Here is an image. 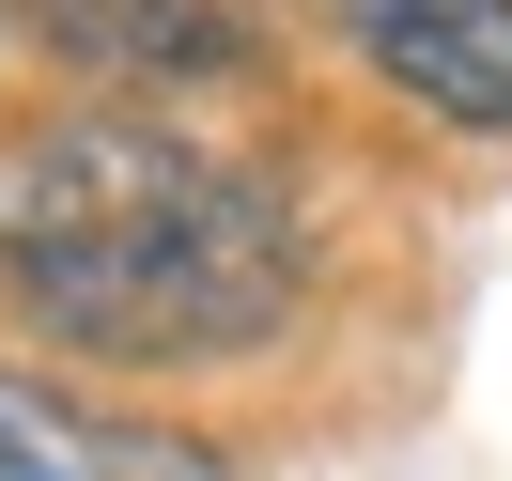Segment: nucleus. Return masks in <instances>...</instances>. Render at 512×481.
<instances>
[{
    "instance_id": "obj_1",
    "label": "nucleus",
    "mask_w": 512,
    "mask_h": 481,
    "mask_svg": "<svg viewBox=\"0 0 512 481\" xmlns=\"http://www.w3.org/2000/svg\"><path fill=\"white\" fill-rule=\"evenodd\" d=\"M311 233L249 156L171 109L78 94L0 140V311L78 373H202L295 326Z\"/></svg>"
},
{
    "instance_id": "obj_2",
    "label": "nucleus",
    "mask_w": 512,
    "mask_h": 481,
    "mask_svg": "<svg viewBox=\"0 0 512 481\" xmlns=\"http://www.w3.org/2000/svg\"><path fill=\"white\" fill-rule=\"evenodd\" d=\"M47 63L109 78L125 109L156 94H218V78H264V16L249 0H16Z\"/></svg>"
},
{
    "instance_id": "obj_3",
    "label": "nucleus",
    "mask_w": 512,
    "mask_h": 481,
    "mask_svg": "<svg viewBox=\"0 0 512 481\" xmlns=\"http://www.w3.org/2000/svg\"><path fill=\"white\" fill-rule=\"evenodd\" d=\"M326 32H342L357 78H388L419 125L512 140V0H326Z\"/></svg>"
},
{
    "instance_id": "obj_4",
    "label": "nucleus",
    "mask_w": 512,
    "mask_h": 481,
    "mask_svg": "<svg viewBox=\"0 0 512 481\" xmlns=\"http://www.w3.org/2000/svg\"><path fill=\"white\" fill-rule=\"evenodd\" d=\"M0 481H233V450L187 419H125V404L0 373Z\"/></svg>"
}]
</instances>
